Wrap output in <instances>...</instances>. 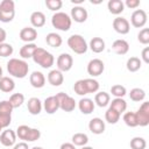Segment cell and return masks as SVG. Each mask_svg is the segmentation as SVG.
<instances>
[{
	"instance_id": "1",
	"label": "cell",
	"mask_w": 149,
	"mask_h": 149,
	"mask_svg": "<svg viewBox=\"0 0 149 149\" xmlns=\"http://www.w3.org/2000/svg\"><path fill=\"white\" fill-rule=\"evenodd\" d=\"M7 71L8 73L14 77L22 79L24 78L29 72V65L24 59L20 58H10L7 62Z\"/></svg>"
},
{
	"instance_id": "2",
	"label": "cell",
	"mask_w": 149,
	"mask_h": 149,
	"mask_svg": "<svg viewBox=\"0 0 149 149\" xmlns=\"http://www.w3.org/2000/svg\"><path fill=\"white\" fill-rule=\"evenodd\" d=\"M31 58L37 65H40L43 69H50L55 63L54 55L51 52L47 51L45 49L40 48V47L36 48V50H35V52H34Z\"/></svg>"
},
{
	"instance_id": "3",
	"label": "cell",
	"mask_w": 149,
	"mask_h": 149,
	"mask_svg": "<svg viewBox=\"0 0 149 149\" xmlns=\"http://www.w3.org/2000/svg\"><path fill=\"white\" fill-rule=\"evenodd\" d=\"M16 136L23 142H34L41 137V130L38 128H31L27 125H21L16 129Z\"/></svg>"
},
{
	"instance_id": "4",
	"label": "cell",
	"mask_w": 149,
	"mask_h": 149,
	"mask_svg": "<svg viewBox=\"0 0 149 149\" xmlns=\"http://www.w3.org/2000/svg\"><path fill=\"white\" fill-rule=\"evenodd\" d=\"M51 24L57 30L68 31L71 28L72 20L69 14H66L64 12H56L51 16Z\"/></svg>"
},
{
	"instance_id": "5",
	"label": "cell",
	"mask_w": 149,
	"mask_h": 149,
	"mask_svg": "<svg viewBox=\"0 0 149 149\" xmlns=\"http://www.w3.org/2000/svg\"><path fill=\"white\" fill-rule=\"evenodd\" d=\"M68 45L69 48L77 55H83L87 51L88 49V44L86 42V40L79 35V34H73L68 38Z\"/></svg>"
},
{
	"instance_id": "6",
	"label": "cell",
	"mask_w": 149,
	"mask_h": 149,
	"mask_svg": "<svg viewBox=\"0 0 149 149\" xmlns=\"http://www.w3.org/2000/svg\"><path fill=\"white\" fill-rule=\"evenodd\" d=\"M15 16V3L13 0H2L0 2V22L8 23Z\"/></svg>"
},
{
	"instance_id": "7",
	"label": "cell",
	"mask_w": 149,
	"mask_h": 149,
	"mask_svg": "<svg viewBox=\"0 0 149 149\" xmlns=\"http://www.w3.org/2000/svg\"><path fill=\"white\" fill-rule=\"evenodd\" d=\"M58 102H59V109L64 111V112H72L76 108V100L70 97L69 94L64 93V92H59L56 94Z\"/></svg>"
},
{
	"instance_id": "8",
	"label": "cell",
	"mask_w": 149,
	"mask_h": 149,
	"mask_svg": "<svg viewBox=\"0 0 149 149\" xmlns=\"http://www.w3.org/2000/svg\"><path fill=\"white\" fill-rule=\"evenodd\" d=\"M137 126L146 127L149 125V101H143L140 108L135 112Z\"/></svg>"
},
{
	"instance_id": "9",
	"label": "cell",
	"mask_w": 149,
	"mask_h": 149,
	"mask_svg": "<svg viewBox=\"0 0 149 149\" xmlns=\"http://www.w3.org/2000/svg\"><path fill=\"white\" fill-rule=\"evenodd\" d=\"M56 64H57V70H59L61 72H68V71H70L72 69L73 58H72V56L70 54L63 52L57 57Z\"/></svg>"
},
{
	"instance_id": "10",
	"label": "cell",
	"mask_w": 149,
	"mask_h": 149,
	"mask_svg": "<svg viewBox=\"0 0 149 149\" xmlns=\"http://www.w3.org/2000/svg\"><path fill=\"white\" fill-rule=\"evenodd\" d=\"M86 70H87V73H88L92 78H94V77H98V76L102 74V72H104V70H105V64H104V62H102L101 59H99V58H93V59H91V61L88 62Z\"/></svg>"
},
{
	"instance_id": "11",
	"label": "cell",
	"mask_w": 149,
	"mask_h": 149,
	"mask_svg": "<svg viewBox=\"0 0 149 149\" xmlns=\"http://www.w3.org/2000/svg\"><path fill=\"white\" fill-rule=\"evenodd\" d=\"M147 13L143 9H135L130 15V23L135 28H143L147 23Z\"/></svg>"
},
{
	"instance_id": "12",
	"label": "cell",
	"mask_w": 149,
	"mask_h": 149,
	"mask_svg": "<svg viewBox=\"0 0 149 149\" xmlns=\"http://www.w3.org/2000/svg\"><path fill=\"white\" fill-rule=\"evenodd\" d=\"M112 26H113V29L118 34H121V35H126L130 30V23H129V21L126 17H122V16H116L113 20Z\"/></svg>"
},
{
	"instance_id": "13",
	"label": "cell",
	"mask_w": 149,
	"mask_h": 149,
	"mask_svg": "<svg viewBox=\"0 0 149 149\" xmlns=\"http://www.w3.org/2000/svg\"><path fill=\"white\" fill-rule=\"evenodd\" d=\"M70 17H71V20H73L77 23H83V22H85L87 20L88 13H87L86 8L83 7L81 5L80 6H74V7L71 8Z\"/></svg>"
},
{
	"instance_id": "14",
	"label": "cell",
	"mask_w": 149,
	"mask_h": 149,
	"mask_svg": "<svg viewBox=\"0 0 149 149\" xmlns=\"http://www.w3.org/2000/svg\"><path fill=\"white\" fill-rule=\"evenodd\" d=\"M16 133L12 129H6L0 134V143L3 147H13L16 143Z\"/></svg>"
},
{
	"instance_id": "15",
	"label": "cell",
	"mask_w": 149,
	"mask_h": 149,
	"mask_svg": "<svg viewBox=\"0 0 149 149\" xmlns=\"http://www.w3.org/2000/svg\"><path fill=\"white\" fill-rule=\"evenodd\" d=\"M20 40L26 43H34V41L37 38V30L33 27H24L20 30Z\"/></svg>"
},
{
	"instance_id": "16",
	"label": "cell",
	"mask_w": 149,
	"mask_h": 149,
	"mask_svg": "<svg viewBox=\"0 0 149 149\" xmlns=\"http://www.w3.org/2000/svg\"><path fill=\"white\" fill-rule=\"evenodd\" d=\"M43 104V108L48 114H54L59 109V102L56 95H50L48 98L44 99Z\"/></svg>"
},
{
	"instance_id": "17",
	"label": "cell",
	"mask_w": 149,
	"mask_h": 149,
	"mask_svg": "<svg viewBox=\"0 0 149 149\" xmlns=\"http://www.w3.org/2000/svg\"><path fill=\"white\" fill-rule=\"evenodd\" d=\"M105 121H102V119L100 118H93L90 120L88 122V129L91 133L95 134V135H100L105 132Z\"/></svg>"
},
{
	"instance_id": "18",
	"label": "cell",
	"mask_w": 149,
	"mask_h": 149,
	"mask_svg": "<svg viewBox=\"0 0 149 149\" xmlns=\"http://www.w3.org/2000/svg\"><path fill=\"white\" fill-rule=\"evenodd\" d=\"M29 83L35 88H42L45 85V77L41 71H33L29 76Z\"/></svg>"
},
{
	"instance_id": "19",
	"label": "cell",
	"mask_w": 149,
	"mask_h": 149,
	"mask_svg": "<svg viewBox=\"0 0 149 149\" xmlns=\"http://www.w3.org/2000/svg\"><path fill=\"white\" fill-rule=\"evenodd\" d=\"M27 108H28V112H29L31 115H38V114L42 112L43 104H42V101H41L38 98L31 97L30 99H28Z\"/></svg>"
},
{
	"instance_id": "20",
	"label": "cell",
	"mask_w": 149,
	"mask_h": 149,
	"mask_svg": "<svg viewBox=\"0 0 149 149\" xmlns=\"http://www.w3.org/2000/svg\"><path fill=\"white\" fill-rule=\"evenodd\" d=\"M94 107H95V104L90 98H81L78 101V108L83 114H86V115L91 114L94 111Z\"/></svg>"
},
{
	"instance_id": "21",
	"label": "cell",
	"mask_w": 149,
	"mask_h": 149,
	"mask_svg": "<svg viewBox=\"0 0 149 149\" xmlns=\"http://www.w3.org/2000/svg\"><path fill=\"white\" fill-rule=\"evenodd\" d=\"M47 79H48L50 85H52V86H61L63 84V81H64V76H63V72H61L57 69H54V70H51L48 73Z\"/></svg>"
},
{
	"instance_id": "22",
	"label": "cell",
	"mask_w": 149,
	"mask_h": 149,
	"mask_svg": "<svg viewBox=\"0 0 149 149\" xmlns=\"http://www.w3.org/2000/svg\"><path fill=\"white\" fill-rule=\"evenodd\" d=\"M112 49L118 55H126L129 51V43L123 38H119L113 42Z\"/></svg>"
},
{
	"instance_id": "23",
	"label": "cell",
	"mask_w": 149,
	"mask_h": 149,
	"mask_svg": "<svg viewBox=\"0 0 149 149\" xmlns=\"http://www.w3.org/2000/svg\"><path fill=\"white\" fill-rule=\"evenodd\" d=\"M30 23L33 26V28H41L45 24V15L43 12L36 10L33 12L30 15Z\"/></svg>"
},
{
	"instance_id": "24",
	"label": "cell",
	"mask_w": 149,
	"mask_h": 149,
	"mask_svg": "<svg viewBox=\"0 0 149 149\" xmlns=\"http://www.w3.org/2000/svg\"><path fill=\"white\" fill-rule=\"evenodd\" d=\"M88 48H90L94 54H100V52H102V51L105 50L106 43H105V41H104L101 37H93V38L90 41Z\"/></svg>"
},
{
	"instance_id": "25",
	"label": "cell",
	"mask_w": 149,
	"mask_h": 149,
	"mask_svg": "<svg viewBox=\"0 0 149 149\" xmlns=\"http://www.w3.org/2000/svg\"><path fill=\"white\" fill-rule=\"evenodd\" d=\"M107 8L109 13L114 15H119L125 10V5H123V1L121 0H109L107 2Z\"/></svg>"
},
{
	"instance_id": "26",
	"label": "cell",
	"mask_w": 149,
	"mask_h": 149,
	"mask_svg": "<svg viewBox=\"0 0 149 149\" xmlns=\"http://www.w3.org/2000/svg\"><path fill=\"white\" fill-rule=\"evenodd\" d=\"M111 102V95L105 92V91H101V92H98L95 93L94 95V104L99 107H106L107 105H109Z\"/></svg>"
},
{
	"instance_id": "27",
	"label": "cell",
	"mask_w": 149,
	"mask_h": 149,
	"mask_svg": "<svg viewBox=\"0 0 149 149\" xmlns=\"http://www.w3.org/2000/svg\"><path fill=\"white\" fill-rule=\"evenodd\" d=\"M45 42L49 47L51 48H59L63 43V40H62V36L57 33H49L47 36H45Z\"/></svg>"
},
{
	"instance_id": "28",
	"label": "cell",
	"mask_w": 149,
	"mask_h": 149,
	"mask_svg": "<svg viewBox=\"0 0 149 149\" xmlns=\"http://www.w3.org/2000/svg\"><path fill=\"white\" fill-rule=\"evenodd\" d=\"M36 48H37V45L35 43H26L20 49V56L22 57V59L31 58L34 52H35V50H36Z\"/></svg>"
},
{
	"instance_id": "29",
	"label": "cell",
	"mask_w": 149,
	"mask_h": 149,
	"mask_svg": "<svg viewBox=\"0 0 149 149\" xmlns=\"http://www.w3.org/2000/svg\"><path fill=\"white\" fill-rule=\"evenodd\" d=\"M14 88H15V83L10 77L2 76V78H0V91L5 93H9Z\"/></svg>"
},
{
	"instance_id": "30",
	"label": "cell",
	"mask_w": 149,
	"mask_h": 149,
	"mask_svg": "<svg viewBox=\"0 0 149 149\" xmlns=\"http://www.w3.org/2000/svg\"><path fill=\"white\" fill-rule=\"evenodd\" d=\"M109 107L113 108L114 111H116L118 113L122 114L127 109V102L123 98H114L112 100V102H109Z\"/></svg>"
},
{
	"instance_id": "31",
	"label": "cell",
	"mask_w": 149,
	"mask_h": 149,
	"mask_svg": "<svg viewBox=\"0 0 149 149\" xmlns=\"http://www.w3.org/2000/svg\"><path fill=\"white\" fill-rule=\"evenodd\" d=\"M71 140V143H73L76 147H84L88 143V136L85 133H76L72 135Z\"/></svg>"
},
{
	"instance_id": "32",
	"label": "cell",
	"mask_w": 149,
	"mask_h": 149,
	"mask_svg": "<svg viewBox=\"0 0 149 149\" xmlns=\"http://www.w3.org/2000/svg\"><path fill=\"white\" fill-rule=\"evenodd\" d=\"M141 66H142V62L139 57H130L127 59L126 68L129 72H136L141 69Z\"/></svg>"
},
{
	"instance_id": "33",
	"label": "cell",
	"mask_w": 149,
	"mask_h": 149,
	"mask_svg": "<svg viewBox=\"0 0 149 149\" xmlns=\"http://www.w3.org/2000/svg\"><path fill=\"white\" fill-rule=\"evenodd\" d=\"M129 98H130V100H133L135 102L143 101L146 98V92H144V90H142L140 87H134L129 92Z\"/></svg>"
},
{
	"instance_id": "34",
	"label": "cell",
	"mask_w": 149,
	"mask_h": 149,
	"mask_svg": "<svg viewBox=\"0 0 149 149\" xmlns=\"http://www.w3.org/2000/svg\"><path fill=\"white\" fill-rule=\"evenodd\" d=\"M120 116H121V114L111 107H108V109L105 112V120L111 125H115L120 120Z\"/></svg>"
},
{
	"instance_id": "35",
	"label": "cell",
	"mask_w": 149,
	"mask_h": 149,
	"mask_svg": "<svg viewBox=\"0 0 149 149\" xmlns=\"http://www.w3.org/2000/svg\"><path fill=\"white\" fill-rule=\"evenodd\" d=\"M9 104L12 105L13 108H19L20 106H22V104L24 102V95L22 93H13L9 97Z\"/></svg>"
},
{
	"instance_id": "36",
	"label": "cell",
	"mask_w": 149,
	"mask_h": 149,
	"mask_svg": "<svg viewBox=\"0 0 149 149\" xmlns=\"http://www.w3.org/2000/svg\"><path fill=\"white\" fill-rule=\"evenodd\" d=\"M123 122L130 127V128H134V127H137V120H136V115H135V112H126L123 114V118H122Z\"/></svg>"
},
{
	"instance_id": "37",
	"label": "cell",
	"mask_w": 149,
	"mask_h": 149,
	"mask_svg": "<svg viewBox=\"0 0 149 149\" xmlns=\"http://www.w3.org/2000/svg\"><path fill=\"white\" fill-rule=\"evenodd\" d=\"M85 86L87 90V93H97L99 90V83L94 78H86L84 79Z\"/></svg>"
},
{
	"instance_id": "38",
	"label": "cell",
	"mask_w": 149,
	"mask_h": 149,
	"mask_svg": "<svg viewBox=\"0 0 149 149\" xmlns=\"http://www.w3.org/2000/svg\"><path fill=\"white\" fill-rule=\"evenodd\" d=\"M129 146H130L132 149H146L147 142H146V140H144L143 137H141V136H135V137H133V139L130 140Z\"/></svg>"
},
{
	"instance_id": "39",
	"label": "cell",
	"mask_w": 149,
	"mask_h": 149,
	"mask_svg": "<svg viewBox=\"0 0 149 149\" xmlns=\"http://www.w3.org/2000/svg\"><path fill=\"white\" fill-rule=\"evenodd\" d=\"M73 91H74L76 94H78V95H80V97H84V95L88 94V93H87V90H86V86H85L84 79H79V80H77V81L74 83V85H73Z\"/></svg>"
},
{
	"instance_id": "40",
	"label": "cell",
	"mask_w": 149,
	"mask_h": 149,
	"mask_svg": "<svg viewBox=\"0 0 149 149\" xmlns=\"http://www.w3.org/2000/svg\"><path fill=\"white\" fill-rule=\"evenodd\" d=\"M111 94L114 95V98H123L127 94V90L125 86L120 84H115L111 87Z\"/></svg>"
},
{
	"instance_id": "41",
	"label": "cell",
	"mask_w": 149,
	"mask_h": 149,
	"mask_svg": "<svg viewBox=\"0 0 149 149\" xmlns=\"http://www.w3.org/2000/svg\"><path fill=\"white\" fill-rule=\"evenodd\" d=\"M13 45L9 43H0V57H9L13 55Z\"/></svg>"
},
{
	"instance_id": "42",
	"label": "cell",
	"mask_w": 149,
	"mask_h": 149,
	"mask_svg": "<svg viewBox=\"0 0 149 149\" xmlns=\"http://www.w3.org/2000/svg\"><path fill=\"white\" fill-rule=\"evenodd\" d=\"M45 6L48 7V9L52 10V12H59V9L63 6L62 0H45Z\"/></svg>"
},
{
	"instance_id": "43",
	"label": "cell",
	"mask_w": 149,
	"mask_h": 149,
	"mask_svg": "<svg viewBox=\"0 0 149 149\" xmlns=\"http://www.w3.org/2000/svg\"><path fill=\"white\" fill-rule=\"evenodd\" d=\"M137 41L141 44L147 45L149 43V28H142L137 34Z\"/></svg>"
},
{
	"instance_id": "44",
	"label": "cell",
	"mask_w": 149,
	"mask_h": 149,
	"mask_svg": "<svg viewBox=\"0 0 149 149\" xmlns=\"http://www.w3.org/2000/svg\"><path fill=\"white\" fill-rule=\"evenodd\" d=\"M13 107L12 105L9 104L8 100H2L0 101V114L1 115H12V112H13Z\"/></svg>"
},
{
	"instance_id": "45",
	"label": "cell",
	"mask_w": 149,
	"mask_h": 149,
	"mask_svg": "<svg viewBox=\"0 0 149 149\" xmlns=\"http://www.w3.org/2000/svg\"><path fill=\"white\" fill-rule=\"evenodd\" d=\"M12 122V115H1L0 114V126L1 128H7Z\"/></svg>"
},
{
	"instance_id": "46",
	"label": "cell",
	"mask_w": 149,
	"mask_h": 149,
	"mask_svg": "<svg viewBox=\"0 0 149 149\" xmlns=\"http://www.w3.org/2000/svg\"><path fill=\"white\" fill-rule=\"evenodd\" d=\"M123 5L130 9H136L140 6V0H126Z\"/></svg>"
},
{
	"instance_id": "47",
	"label": "cell",
	"mask_w": 149,
	"mask_h": 149,
	"mask_svg": "<svg viewBox=\"0 0 149 149\" xmlns=\"http://www.w3.org/2000/svg\"><path fill=\"white\" fill-rule=\"evenodd\" d=\"M141 62H144L146 64H149V47H146L143 50H142V54H141Z\"/></svg>"
},
{
	"instance_id": "48",
	"label": "cell",
	"mask_w": 149,
	"mask_h": 149,
	"mask_svg": "<svg viewBox=\"0 0 149 149\" xmlns=\"http://www.w3.org/2000/svg\"><path fill=\"white\" fill-rule=\"evenodd\" d=\"M13 149H29V148H28V143H27V142L21 141V142H19V143H15V144L13 146Z\"/></svg>"
},
{
	"instance_id": "49",
	"label": "cell",
	"mask_w": 149,
	"mask_h": 149,
	"mask_svg": "<svg viewBox=\"0 0 149 149\" xmlns=\"http://www.w3.org/2000/svg\"><path fill=\"white\" fill-rule=\"evenodd\" d=\"M59 149H77V148H76V146H74L73 143H71V142H64V143L61 144V148H59Z\"/></svg>"
},
{
	"instance_id": "50",
	"label": "cell",
	"mask_w": 149,
	"mask_h": 149,
	"mask_svg": "<svg viewBox=\"0 0 149 149\" xmlns=\"http://www.w3.org/2000/svg\"><path fill=\"white\" fill-rule=\"evenodd\" d=\"M6 38H7V33H6V30L0 27V43H3V42L6 41Z\"/></svg>"
},
{
	"instance_id": "51",
	"label": "cell",
	"mask_w": 149,
	"mask_h": 149,
	"mask_svg": "<svg viewBox=\"0 0 149 149\" xmlns=\"http://www.w3.org/2000/svg\"><path fill=\"white\" fill-rule=\"evenodd\" d=\"M72 3H77L78 6H80V3H83V0H71Z\"/></svg>"
},
{
	"instance_id": "52",
	"label": "cell",
	"mask_w": 149,
	"mask_h": 149,
	"mask_svg": "<svg viewBox=\"0 0 149 149\" xmlns=\"http://www.w3.org/2000/svg\"><path fill=\"white\" fill-rule=\"evenodd\" d=\"M80 149H93L92 147H90V146H84V147H81Z\"/></svg>"
},
{
	"instance_id": "53",
	"label": "cell",
	"mask_w": 149,
	"mask_h": 149,
	"mask_svg": "<svg viewBox=\"0 0 149 149\" xmlns=\"http://www.w3.org/2000/svg\"><path fill=\"white\" fill-rule=\"evenodd\" d=\"M0 78H2V68L0 66Z\"/></svg>"
},
{
	"instance_id": "54",
	"label": "cell",
	"mask_w": 149,
	"mask_h": 149,
	"mask_svg": "<svg viewBox=\"0 0 149 149\" xmlns=\"http://www.w3.org/2000/svg\"><path fill=\"white\" fill-rule=\"evenodd\" d=\"M31 149H43V148L42 147H33Z\"/></svg>"
},
{
	"instance_id": "55",
	"label": "cell",
	"mask_w": 149,
	"mask_h": 149,
	"mask_svg": "<svg viewBox=\"0 0 149 149\" xmlns=\"http://www.w3.org/2000/svg\"><path fill=\"white\" fill-rule=\"evenodd\" d=\"M1 130H2V128H1V126H0V132H1Z\"/></svg>"
}]
</instances>
